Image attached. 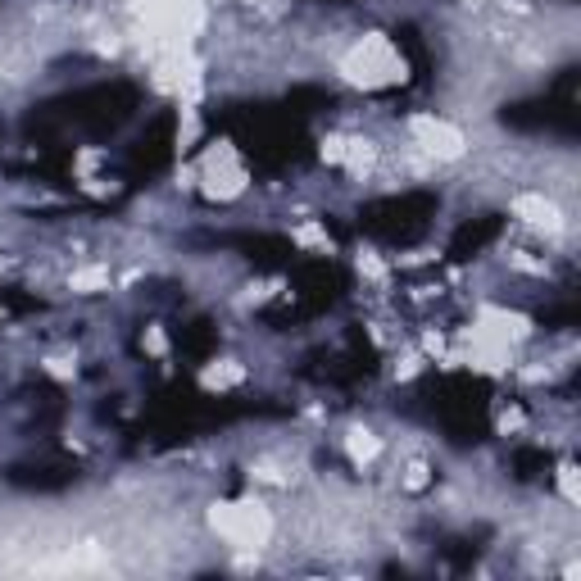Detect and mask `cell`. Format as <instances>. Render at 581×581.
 <instances>
[{"label": "cell", "mask_w": 581, "mask_h": 581, "mask_svg": "<svg viewBox=\"0 0 581 581\" xmlns=\"http://www.w3.org/2000/svg\"><path fill=\"white\" fill-rule=\"evenodd\" d=\"M209 527H214L218 541H227L232 550H268L277 532V518L264 500H232V504H214L209 509Z\"/></svg>", "instance_id": "1"}, {"label": "cell", "mask_w": 581, "mask_h": 581, "mask_svg": "<svg viewBox=\"0 0 581 581\" xmlns=\"http://www.w3.org/2000/svg\"><path fill=\"white\" fill-rule=\"evenodd\" d=\"M509 214H513V223H518L527 237L545 241V246H559V241L572 237V214H568V205H563L554 191H545V187L518 191V196L509 200Z\"/></svg>", "instance_id": "2"}, {"label": "cell", "mask_w": 581, "mask_h": 581, "mask_svg": "<svg viewBox=\"0 0 581 581\" xmlns=\"http://www.w3.org/2000/svg\"><path fill=\"white\" fill-rule=\"evenodd\" d=\"M404 137H409L404 146H414L418 155H427L432 164H459V159H468V150H473L468 132L454 119H445V114H432V109L409 114V119H404Z\"/></svg>", "instance_id": "3"}, {"label": "cell", "mask_w": 581, "mask_h": 581, "mask_svg": "<svg viewBox=\"0 0 581 581\" xmlns=\"http://www.w3.org/2000/svg\"><path fill=\"white\" fill-rule=\"evenodd\" d=\"M341 450H345V459L355 463L359 473H368V468L386 454V436L377 432V427H368V423H350V427H345V436H341Z\"/></svg>", "instance_id": "4"}, {"label": "cell", "mask_w": 581, "mask_h": 581, "mask_svg": "<svg viewBox=\"0 0 581 581\" xmlns=\"http://www.w3.org/2000/svg\"><path fill=\"white\" fill-rule=\"evenodd\" d=\"M64 286L73 296H105V291H114V273H109V264H78L69 268Z\"/></svg>", "instance_id": "5"}, {"label": "cell", "mask_w": 581, "mask_h": 581, "mask_svg": "<svg viewBox=\"0 0 581 581\" xmlns=\"http://www.w3.org/2000/svg\"><path fill=\"white\" fill-rule=\"evenodd\" d=\"M241 382H246V364H237V359H214V364L200 368V386L205 391H232Z\"/></svg>", "instance_id": "6"}, {"label": "cell", "mask_w": 581, "mask_h": 581, "mask_svg": "<svg viewBox=\"0 0 581 581\" xmlns=\"http://www.w3.org/2000/svg\"><path fill=\"white\" fill-rule=\"evenodd\" d=\"M355 273L364 277L368 286H377V291H382V286L391 282L395 268H391V259H382L373 246H359V250H355Z\"/></svg>", "instance_id": "7"}, {"label": "cell", "mask_w": 581, "mask_h": 581, "mask_svg": "<svg viewBox=\"0 0 581 581\" xmlns=\"http://www.w3.org/2000/svg\"><path fill=\"white\" fill-rule=\"evenodd\" d=\"M291 241H296V246H305V250H318V255H336L332 232H327L318 218H305V223L291 227Z\"/></svg>", "instance_id": "8"}, {"label": "cell", "mask_w": 581, "mask_h": 581, "mask_svg": "<svg viewBox=\"0 0 581 581\" xmlns=\"http://www.w3.org/2000/svg\"><path fill=\"white\" fill-rule=\"evenodd\" d=\"M427 364H432V359H427L423 350H404V355H395V368H391V377H395V382H414V377L423 373Z\"/></svg>", "instance_id": "9"}, {"label": "cell", "mask_w": 581, "mask_h": 581, "mask_svg": "<svg viewBox=\"0 0 581 581\" xmlns=\"http://www.w3.org/2000/svg\"><path fill=\"white\" fill-rule=\"evenodd\" d=\"M41 373L55 377V382H73L78 377V355H46L41 359Z\"/></svg>", "instance_id": "10"}, {"label": "cell", "mask_w": 581, "mask_h": 581, "mask_svg": "<svg viewBox=\"0 0 581 581\" xmlns=\"http://www.w3.org/2000/svg\"><path fill=\"white\" fill-rule=\"evenodd\" d=\"M522 427H527V414H522L518 404H500V409H495V432L500 436H513V432H522Z\"/></svg>", "instance_id": "11"}, {"label": "cell", "mask_w": 581, "mask_h": 581, "mask_svg": "<svg viewBox=\"0 0 581 581\" xmlns=\"http://www.w3.org/2000/svg\"><path fill=\"white\" fill-rule=\"evenodd\" d=\"M141 345H146V355H150V359H168V336H164V327H159V323L146 327Z\"/></svg>", "instance_id": "12"}]
</instances>
